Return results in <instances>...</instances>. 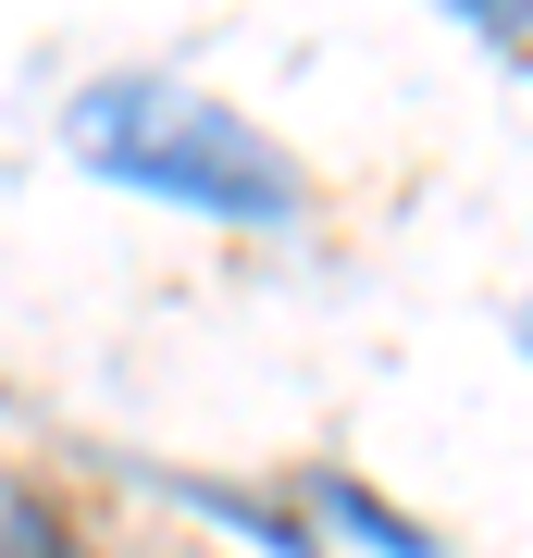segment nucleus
Segmentation results:
<instances>
[{"label":"nucleus","mask_w":533,"mask_h":558,"mask_svg":"<svg viewBox=\"0 0 533 558\" xmlns=\"http://www.w3.org/2000/svg\"><path fill=\"white\" fill-rule=\"evenodd\" d=\"M75 149L99 161V174L149 186V199H186L211 223H298V211H311L298 161L261 137V124H237L223 100H186V87H161V75L87 87V100H75Z\"/></svg>","instance_id":"1"},{"label":"nucleus","mask_w":533,"mask_h":558,"mask_svg":"<svg viewBox=\"0 0 533 558\" xmlns=\"http://www.w3.org/2000/svg\"><path fill=\"white\" fill-rule=\"evenodd\" d=\"M459 13H472V25H484V38H496V50H509V38H521V0H459Z\"/></svg>","instance_id":"2"}]
</instances>
